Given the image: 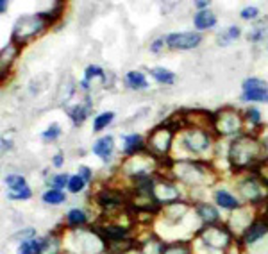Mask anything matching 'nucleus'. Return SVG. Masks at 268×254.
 <instances>
[{
  "mask_svg": "<svg viewBox=\"0 0 268 254\" xmlns=\"http://www.w3.org/2000/svg\"><path fill=\"white\" fill-rule=\"evenodd\" d=\"M217 202L222 208H227V210H238V200L229 192H224V190L217 192Z\"/></svg>",
  "mask_w": 268,
  "mask_h": 254,
  "instance_id": "obj_16",
  "label": "nucleus"
},
{
  "mask_svg": "<svg viewBox=\"0 0 268 254\" xmlns=\"http://www.w3.org/2000/svg\"><path fill=\"white\" fill-rule=\"evenodd\" d=\"M18 254H34V244L32 242H23L20 246Z\"/></svg>",
  "mask_w": 268,
  "mask_h": 254,
  "instance_id": "obj_38",
  "label": "nucleus"
},
{
  "mask_svg": "<svg viewBox=\"0 0 268 254\" xmlns=\"http://www.w3.org/2000/svg\"><path fill=\"white\" fill-rule=\"evenodd\" d=\"M175 174L179 179H183L184 182L190 184H200L206 182V168L202 166V163H175Z\"/></svg>",
  "mask_w": 268,
  "mask_h": 254,
  "instance_id": "obj_3",
  "label": "nucleus"
},
{
  "mask_svg": "<svg viewBox=\"0 0 268 254\" xmlns=\"http://www.w3.org/2000/svg\"><path fill=\"white\" fill-rule=\"evenodd\" d=\"M243 90H245V92H251V90H268V86L265 80L251 77V79H247L243 82Z\"/></svg>",
  "mask_w": 268,
  "mask_h": 254,
  "instance_id": "obj_29",
  "label": "nucleus"
},
{
  "mask_svg": "<svg viewBox=\"0 0 268 254\" xmlns=\"http://www.w3.org/2000/svg\"><path fill=\"white\" fill-rule=\"evenodd\" d=\"M125 80H127V84L131 86V88H136V90L147 88V86H149V82H147V79H145V76L141 72H129Z\"/></svg>",
  "mask_w": 268,
  "mask_h": 254,
  "instance_id": "obj_19",
  "label": "nucleus"
},
{
  "mask_svg": "<svg viewBox=\"0 0 268 254\" xmlns=\"http://www.w3.org/2000/svg\"><path fill=\"white\" fill-rule=\"evenodd\" d=\"M43 26H45V20L41 18V14H36V16H21L13 29V43L21 45L27 40L34 38L36 34L41 32Z\"/></svg>",
  "mask_w": 268,
  "mask_h": 254,
  "instance_id": "obj_2",
  "label": "nucleus"
},
{
  "mask_svg": "<svg viewBox=\"0 0 268 254\" xmlns=\"http://www.w3.org/2000/svg\"><path fill=\"white\" fill-rule=\"evenodd\" d=\"M154 195H156L159 200H174L179 197V192L172 186L170 182H159L158 186L154 188Z\"/></svg>",
  "mask_w": 268,
  "mask_h": 254,
  "instance_id": "obj_13",
  "label": "nucleus"
},
{
  "mask_svg": "<svg viewBox=\"0 0 268 254\" xmlns=\"http://www.w3.org/2000/svg\"><path fill=\"white\" fill-rule=\"evenodd\" d=\"M215 127H217V131L224 136H229L234 134L236 131H240V127H242V120L240 116L236 114V111L233 110H222L220 113L217 114V118L213 120Z\"/></svg>",
  "mask_w": 268,
  "mask_h": 254,
  "instance_id": "obj_4",
  "label": "nucleus"
},
{
  "mask_svg": "<svg viewBox=\"0 0 268 254\" xmlns=\"http://www.w3.org/2000/svg\"><path fill=\"white\" fill-rule=\"evenodd\" d=\"M113 118H115V114L111 113V111H107V113H102V114H98L97 118H95V122H93V131H102L104 127H106L107 124H109Z\"/></svg>",
  "mask_w": 268,
  "mask_h": 254,
  "instance_id": "obj_26",
  "label": "nucleus"
},
{
  "mask_svg": "<svg viewBox=\"0 0 268 254\" xmlns=\"http://www.w3.org/2000/svg\"><path fill=\"white\" fill-rule=\"evenodd\" d=\"M150 74H152L154 79L159 80V82H165V84H172L175 80L174 74H172L170 70H165V68H152Z\"/></svg>",
  "mask_w": 268,
  "mask_h": 254,
  "instance_id": "obj_20",
  "label": "nucleus"
},
{
  "mask_svg": "<svg viewBox=\"0 0 268 254\" xmlns=\"http://www.w3.org/2000/svg\"><path fill=\"white\" fill-rule=\"evenodd\" d=\"M57 242L54 238H47V240L41 242V249H39V254H57Z\"/></svg>",
  "mask_w": 268,
  "mask_h": 254,
  "instance_id": "obj_28",
  "label": "nucleus"
},
{
  "mask_svg": "<svg viewBox=\"0 0 268 254\" xmlns=\"http://www.w3.org/2000/svg\"><path fill=\"white\" fill-rule=\"evenodd\" d=\"M95 76H102V70L98 66H89L88 70H86V80H84V86H88V80H91V77Z\"/></svg>",
  "mask_w": 268,
  "mask_h": 254,
  "instance_id": "obj_37",
  "label": "nucleus"
},
{
  "mask_svg": "<svg viewBox=\"0 0 268 254\" xmlns=\"http://www.w3.org/2000/svg\"><path fill=\"white\" fill-rule=\"evenodd\" d=\"M265 145H267V148H268V138H267V142H265Z\"/></svg>",
  "mask_w": 268,
  "mask_h": 254,
  "instance_id": "obj_45",
  "label": "nucleus"
},
{
  "mask_svg": "<svg viewBox=\"0 0 268 254\" xmlns=\"http://www.w3.org/2000/svg\"><path fill=\"white\" fill-rule=\"evenodd\" d=\"M170 142H172V129L166 124H163V126L154 129V132L150 134L149 145L152 147V150L156 154H166V150L170 147Z\"/></svg>",
  "mask_w": 268,
  "mask_h": 254,
  "instance_id": "obj_6",
  "label": "nucleus"
},
{
  "mask_svg": "<svg viewBox=\"0 0 268 254\" xmlns=\"http://www.w3.org/2000/svg\"><path fill=\"white\" fill-rule=\"evenodd\" d=\"M59 134H61V127L57 124H52L47 131L43 132V140H55Z\"/></svg>",
  "mask_w": 268,
  "mask_h": 254,
  "instance_id": "obj_33",
  "label": "nucleus"
},
{
  "mask_svg": "<svg viewBox=\"0 0 268 254\" xmlns=\"http://www.w3.org/2000/svg\"><path fill=\"white\" fill-rule=\"evenodd\" d=\"M186 212H188V208L184 206V204H172V206H168L165 210V216L168 218V220L177 222L179 218H183V215Z\"/></svg>",
  "mask_w": 268,
  "mask_h": 254,
  "instance_id": "obj_18",
  "label": "nucleus"
},
{
  "mask_svg": "<svg viewBox=\"0 0 268 254\" xmlns=\"http://www.w3.org/2000/svg\"><path fill=\"white\" fill-rule=\"evenodd\" d=\"M190 250H188V247L184 246H172V247H166L165 250H163V254H188Z\"/></svg>",
  "mask_w": 268,
  "mask_h": 254,
  "instance_id": "obj_35",
  "label": "nucleus"
},
{
  "mask_svg": "<svg viewBox=\"0 0 268 254\" xmlns=\"http://www.w3.org/2000/svg\"><path fill=\"white\" fill-rule=\"evenodd\" d=\"M256 14H258V8H254V6H251V8H245L242 11V18H254Z\"/></svg>",
  "mask_w": 268,
  "mask_h": 254,
  "instance_id": "obj_39",
  "label": "nucleus"
},
{
  "mask_svg": "<svg viewBox=\"0 0 268 254\" xmlns=\"http://www.w3.org/2000/svg\"><path fill=\"white\" fill-rule=\"evenodd\" d=\"M5 182H7V186L11 188L13 192H18V190H23V188H27L25 186V179L21 178V176H14V174L7 176V178H5Z\"/></svg>",
  "mask_w": 268,
  "mask_h": 254,
  "instance_id": "obj_25",
  "label": "nucleus"
},
{
  "mask_svg": "<svg viewBox=\"0 0 268 254\" xmlns=\"http://www.w3.org/2000/svg\"><path fill=\"white\" fill-rule=\"evenodd\" d=\"M113 147H115V142H113V136H104L97 144L93 145V152L97 156H100L104 161H107L113 154Z\"/></svg>",
  "mask_w": 268,
  "mask_h": 254,
  "instance_id": "obj_12",
  "label": "nucleus"
},
{
  "mask_svg": "<svg viewBox=\"0 0 268 254\" xmlns=\"http://www.w3.org/2000/svg\"><path fill=\"white\" fill-rule=\"evenodd\" d=\"M54 165H55V166H61V165H63V156H61V154H57V156L54 158Z\"/></svg>",
  "mask_w": 268,
  "mask_h": 254,
  "instance_id": "obj_43",
  "label": "nucleus"
},
{
  "mask_svg": "<svg viewBox=\"0 0 268 254\" xmlns=\"http://www.w3.org/2000/svg\"><path fill=\"white\" fill-rule=\"evenodd\" d=\"M89 102L86 104V106H75L73 110H70V116L73 118V122L75 124H82V120L86 118V114H88L89 111Z\"/></svg>",
  "mask_w": 268,
  "mask_h": 254,
  "instance_id": "obj_27",
  "label": "nucleus"
},
{
  "mask_svg": "<svg viewBox=\"0 0 268 254\" xmlns=\"http://www.w3.org/2000/svg\"><path fill=\"white\" fill-rule=\"evenodd\" d=\"M84 179L81 178V176L77 174V176H72L70 178V182H68V188L70 192H73V194H77V192H81L82 188H84Z\"/></svg>",
  "mask_w": 268,
  "mask_h": 254,
  "instance_id": "obj_32",
  "label": "nucleus"
},
{
  "mask_svg": "<svg viewBox=\"0 0 268 254\" xmlns=\"http://www.w3.org/2000/svg\"><path fill=\"white\" fill-rule=\"evenodd\" d=\"M68 222H70V224H73V226L84 224V222H86L84 212H81V210H72V212L68 213Z\"/></svg>",
  "mask_w": 268,
  "mask_h": 254,
  "instance_id": "obj_31",
  "label": "nucleus"
},
{
  "mask_svg": "<svg viewBox=\"0 0 268 254\" xmlns=\"http://www.w3.org/2000/svg\"><path fill=\"white\" fill-rule=\"evenodd\" d=\"M249 118L252 120V124H260V122H261L260 111L254 110V108H251V110H249Z\"/></svg>",
  "mask_w": 268,
  "mask_h": 254,
  "instance_id": "obj_40",
  "label": "nucleus"
},
{
  "mask_svg": "<svg viewBox=\"0 0 268 254\" xmlns=\"http://www.w3.org/2000/svg\"><path fill=\"white\" fill-rule=\"evenodd\" d=\"M200 43V34L174 32L166 36V45L172 48H193Z\"/></svg>",
  "mask_w": 268,
  "mask_h": 254,
  "instance_id": "obj_7",
  "label": "nucleus"
},
{
  "mask_svg": "<svg viewBox=\"0 0 268 254\" xmlns=\"http://www.w3.org/2000/svg\"><path fill=\"white\" fill-rule=\"evenodd\" d=\"M95 233H98L100 236L107 238L111 242H118L127 238V229L122 226H106V228H95Z\"/></svg>",
  "mask_w": 268,
  "mask_h": 254,
  "instance_id": "obj_9",
  "label": "nucleus"
},
{
  "mask_svg": "<svg viewBox=\"0 0 268 254\" xmlns=\"http://www.w3.org/2000/svg\"><path fill=\"white\" fill-rule=\"evenodd\" d=\"M125 142V152L127 154H134L140 150L141 147V136L140 134H129L124 138Z\"/></svg>",
  "mask_w": 268,
  "mask_h": 254,
  "instance_id": "obj_22",
  "label": "nucleus"
},
{
  "mask_svg": "<svg viewBox=\"0 0 268 254\" xmlns=\"http://www.w3.org/2000/svg\"><path fill=\"white\" fill-rule=\"evenodd\" d=\"M68 182H70V178L66 174H59V176H55V178L52 179V184L55 186V190L63 188L64 184H68Z\"/></svg>",
  "mask_w": 268,
  "mask_h": 254,
  "instance_id": "obj_34",
  "label": "nucleus"
},
{
  "mask_svg": "<svg viewBox=\"0 0 268 254\" xmlns=\"http://www.w3.org/2000/svg\"><path fill=\"white\" fill-rule=\"evenodd\" d=\"M163 43H165V38L158 40V42H154V43H152V47H150V48H152V52H159V48H161Z\"/></svg>",
  "mask_w": 268,
  "mask_h": 254,
  "instance_id": "obj_42",
  "label": "nucleus"
},
{
  "mask_svg": "<svg viewBox=\"0 0 268 254\" xmlns=\"http://www.w3.org/2000/svg\"><path fill=\"white\" fill-rule=\"evenodd\" d=\"M197 212H199L200 218H202V220H204L208 226L215 224V222L218 220V212H217V208L209 206V204H200Z\"/></svg>",
  "mask_w": 268,
  "mask_h": 254,
  "instance_id": "obj_15",
  "label": "nucleus"
},
{
  "mask_svg": "<svg viewBox=\"0 0 268 254\" xmlns=\"http://www.w3.org/2000/svg\"><path fill=\"white\" fill-rule=\"evenodd\" d=\"M11 199H29L30 197V188H23V190H18V192H11L9 194Z\"/></svg>",
  "mask_w": 268,
  "mask_h": 254,
  "instance_id": "obj_36",
  "label": "nucleus"
},
{
  "mask_svg": "<svg viewBox=\"0 0 268 254\" xmlns=\"http://www.w3.org/2000/svg\"><path fill=\"white\" fill-rule=\"evenodd\" d=\"M215 24H217V16H215L213 11H209V9L200 11V13L195 16V27L200 30L209 29V27H213Z\"/></svg>",
  "mask_w": 268,
  "mask_h": 254,
  "instance_id": "obj_14",
  "label": "nucleus"
},
{
  "mask_svg": "<svg viewBox=\"0 0 268 254\" xmlns=\"http://www.w3.org/2000/svg\"><path fill=\"white\" fill-rule=\"evenodd\" d=\"M79 176H81L84 181L91 179V172H89V168H86V166H81V168H79Z\"/></svg>",
  "mask_w": 268,
  "mask_h": 254,
  "instance_id": "obj_41",
  "label": "nucleus"
},
{
  "mask_svg": "<svg viewBox=\"0 0 268 254\" xmlns=\"http://www.w3.org/2000/svg\"><path fill=\"white\" fill-rule=\"evenodd\" d=\"M64 199L66 197H64V194L61 190H48L43 194V200L47 204H61Z\"/></svg>",
  "mask_w": 268,
  "mask_h": 254,
  "instance_id": "obj_24",
  "label": "nucleus"
},
{
  "mask_svg": "<svg viewBox=\"0 0 268 254\" xmlns=\"http://www.w3.org/2000/svg\"><path fill=\"white\" fill-rule=\"evenodd\" d=\"M240 34V29L238 27H229V29L226 30V32L220 34V38H218V43H222V45H227L229 42H233V40L238 38Z\"/></svg>",
  "mask_w": 268,
  "mask_h": 254,
  "instance_id": "obj_30",
  "label": "nucleus"
},
{
  "mask_svg": "<svg viewBox=\"0 0 268 254\" xmlns=\"http://www.w3.org/2000/svg\"><path fill=\"white\" fill-rule=\"evenodd\" d=\"M260 144L249 136H242L238 140H234L231 145L229 158L231 163L236 166H249L260 158Z\"/></svg>",
  "mask_w": 268,
  "mask_h": 254,
  "instance_id": "obj_1",
  "label": "nucleus"
},
{
  "mask_svg": "<svg viewBox=\"0 0 268 254\" xmlns=\"http://www.w3.org/2000/svg\"><path fill=\"white\" fill-rule=\"evenodd\" d=\"M5 9H7V2H5V0H2V2H0V11L4 13Z\"/></svg>",
  "mask_w": 268,
  "mask_h": 254,
  "instance_id": "obj_44",
  "label": "nucleus"
},
{
  "mask_svg": "<svg viewBox=\"0 0 268 254\" xmlns=\"http://www.w3.org/2000/svg\"><path fill=\"white\" fill-rule=\"evenodd\" d=\"M240 190H242V194L247 197V199H252V200H258L261 199V192L260 188H258V184H256L252 179H249L247 182H243L242 186H240Z\"/></svg>",
  "mask_w": 268,
  "mask_h": 254,
  "instance_id": "obj_17",
  "label": "nucleus"
},
{
  "mask_svg": "<svg viewBox=\"0 0 268 254\" xmlns=\"http://www.w3.org/2000/svg\"><path fill=\"white\" fill-rule=\"evenodd\" d=\"M184 145L188 150L193 152H202L209 147V136L208 132H204L202 129H193V131L186 132L184 136Z\"/></svg>",
  "mask_w": 268,
  "mask_h": 254,
  "instance_id": "obj_8",
  "label": "nucleus"
},
{
  "mask_svg": "<svg viewBox=\"0 0 268 254\" xmlns=\"http://www.w3.org/2000/svg\"><path fill=\"white\" fill-rule=\"evenodd\" d=\"M16 48H18L16 43H11V45H7V47L2 48V68H5L11 61H13V58L18 54Z\"/></svg>",
  "mask_w": 268,
  "mask_h": 254,
  "instance_id": "obj_23",
  "label": "nucleus"
},
{
  "mask_svg": "<svg viewBox=\"0 0 268 254\" xmlns=\"http://www.w3.org/2000/svg\"><path fill=\"white\" fill-rule=\"evenodd\" d=\"M267 233H268V226L265 224V222H254V224H251L247 229H245L243 236H245V242H247V244H254V242H258Z\"/></svg>",
  "mask_w": 268,
  "mask_h": 254,
  "instance_id": "obj_11",
  "label": "nucleus"
},
{
  "mask_svg": "<svg viewBox=\"0 0 268 254\" xmlns=\"http://www.w3.org/2000/svg\"><path fill=\"white\" fill-rule=\"evenodd\" d=\"M242 98L252 102H268V90H251V92H245Z\"/></svg>",
  "mask_w": 268,
  "mask_h": 254,
  "instance_id": "obj_21",
  "label": "nucleus"
},
{
  "mask_svg": "<svg viewBox=\"0 0 268 254\" xmlns=\"http://www.w3.org/2000/svg\"><path fill=\"white\" fill-rule=\"evenodd\" d=\"M97 200L102 208L111 210V208L122 206V202H124V195L120 194V192H111V190L109 192H100V194L97 195Z\"/></svg>",
  "mask_w": 268,
  "mask_h": 254,
  "instance_id": "obj_10",
  "label": "nucleus"
},
{
  "mask_svg": "<svg viewBox=\"0 0 268 254\" xmlns=\"http://www.w3.org/2000/svg\"><path fill=\"white\" fill-rule=\"evenodd\" d=\"M202 240L208 247L211 249H226L229 246V240H231V234L227 233V229L220 228V226H208V228L202 231Z\"/></svg>",
  "mask_w": 268,
  "mask_h": 254,
  "instance_id": "obj_5",
  "label": "nucleus"
}]
</instances>
